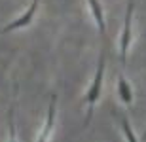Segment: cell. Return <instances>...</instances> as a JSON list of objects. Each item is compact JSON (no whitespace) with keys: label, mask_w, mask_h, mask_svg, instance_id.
Listing matches in <instances>:
<instances>
[{"label":"cell","mask_w":146,"mask_h":142,"mask_svg":"<svg viewBox=\"0 0 146 142\" xmlns=\"http://www.w3.org/2000/svg\"><path fill=\"white\" fill-rule=\"evenodd\" d=\"M104 65H106V53H104V46H103V49H101V57H99V63H97V70H95V76H93V82H91V85H89V89H87L86 97H84V100H86V104H87L86 123H84V127L89 125L91 116H93V110H95V104H97V100L101 98V93H103Z\"/></svg>","instance_id":"1"},{"label":"cell","mask_w":146,"mask_h":142,"mask_svg":"<svg viewBox=\"0 0 146 142\" xmlns=\"http://www.w3.org/2000/svg\"><path fill=\"white\" fill-rule=\"evenodd\" d=\"M133 11H135V2L129 0L127 10H125L123 30H121V36H119V63H121L123 68H125V65H127V51H129L131 42H133V30H131V25H133Z\"/></svg>","instance_id":"2"},{"label":"cell","mask_w":146,"mask_h":142,"mask_svg":"<svg viewBox=\"0 0 146 142\" xmlns=\"http://www.w3.org/2000/svg\"><path fill=\"white\" fill-rule=\"evenodd\" d=\"M38 4H40V0H33V2H31V6L23 11L21 15L17 17V19H13L11 23H8V25L0 30V34H8V32H11V30H19V28L29 27V25L33 23L34 15H36V11H38Z\"/></svg>","instance_id":"3"},{"label":"cell","mask_w":146,"mask_h":142,"mask_svg":"<svg viewBox=\"0 0 146 142\" xmlns=\"http://www.w3.org/2000/svg\"><path fill=\"white\" fill-rule=\"evenodd\" d=\"M55 102H57V97L51 95V100H49V108H48V118H46V125L42 127V131L38 135L36 142H48L51 133H53V123H55Z\"/></svg>","instance_id":"4"},{"label":"cell","mask_w":146,"mask_h":142,"mask_svg":"<svg viewBox=\"0 0 146 142\" xmlns=\"http://www.w3.org/2000/svg\"><path fill=\"white\" fill-rule=\"evenodd\" d=\"M87 4H89V8H91V13H93L95 23H97V27H99L101 38H103V42H104V40H106V23H104L103 6H101V2H99V0H87Z\"/></svg>","instance_id":"5"},{"label":"cell","mask_w":146,"mask_h":142,"mask_svg":"<svg viewBox=\"0 0 146 142\" xmlns=\"http://www.w3.org/2000/svg\"><path fill=\"white\" fill-rule=\"evenodd\" d=\"M118 95H119V100H121L125 106H131V104H133V87H131V83L125 80L123 74L118 76Z\"/></svg>","instance_id":"6"},{"label":"cell","mask_w":146,"mask_h":142,"mask_svg":"<svg viewBox=\"0 0 146 142\" xmlns=\"http://www.w3.org/2000/svg\"><path fill=\"white\" fill-rule=\"evenodd\" d=\"M118 120H119V125H121V131H123V135H125V140L127 142H139L137 137H135V133H133V129H131V125H129V121H127V118L119 114Z\"/></svg>","instance_id":"7"},{"label":"cell","mask_w":146,"mask_h":142,"mask_svg":"<svg viewBox=\"0 0 146 142\" xmlns=\"http://www.w3.org/2000/svg\"><path fill=\"white\" fill-rule=\"evenodd\" d=\"M8 142H17L15 137V123H13V108L10 110V140Z\"/></svg>","instance_id":"8"},{"label":"cell","mask_w":146,"mask_h":142,"mask_svg":"<svg viewBox=\"0 0 146 142\" xmlns=\"http://www.w3.org/2000/svg\"><path fill=\"white\" fill-rule=\"evenodd\" d=\"M142 142H146V129H144V133H142Z\"/></svg>","instance_id":"9"}]
</instances>
